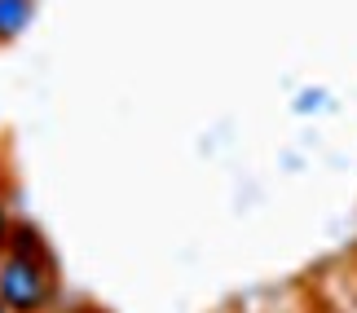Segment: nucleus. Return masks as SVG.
<instances>
[{"label": "nucleus", "instance_id": "nucleus-1", "mask_svg": "<svg viewBox=\"0 0 357 313\" xmlns=\"http://www.w3.org/2000/svg\"><path fill=\"white\" fill-rule=\"evenodd\" d=\"M53 287H58L53 265L0 256V305H5V313H45L53 305Z\"/></svg>", "mask_w": 357, "mask_h": 313}, {"label": "nucleus", "instance_id": "nucleus-2", "mask_svg": "<svg viewBox=\"0 0 357 313\" xmlns=\"http://www.w3.org/2000/svg\"><path fill=\"white\" fill-rule=\"evenodd\" d=\"M5 256L36 261V265H53V261H49V243H45V234H40V225H31V221H13V225H9Z\"/></svg>", "mask_w": 357, "mask_h": 313}, {"label": "nucleus", "instance_id": "nucleus-3", "mask_svg": "<svg viewBox=\"0 0 357 313\" xmlns=\"http://www.w3.org/2000/svg\"><path fill=\"white\" fill-rule=\"evenodd\" d=\"M36 22V0H0V45H13Z\"/></svg>", "mask_w": 357, "mask_h": 313}, {"label": "nucleus", "instance_id": "nucleus-4", "mask_svg": "<svg viewBox=\"0 0 357 313\" xmlns=\"http://www.w3.org/2000/svg\"><path fill=\"white\" fill-rule=\"evenodd\" d=\"M9 225H13V216L5 208V199H0V252H5V238H9Z\"/></svg>", "mask_w": 357, "mask_h": 313}, {"label": "nucleus", "instance_id": "nucleus-5", "mask_svg": "<svg viewBox=\"0 0 357 313\" xmlns=\"http://www.w3.org/2000/svg\"><path fill=\"white\" fill-rule=\"evenodd\" d=\"M66 313H106V309H98V305H75V309H66Z\"/></svg>", "mask_w": 357, "mask_h": 313}, {"label": "nucleus", "instance_id": "nucleus-6", "mask_svg": "<svg viewBox=\"0 0 357 313\" xmlns=\"http://www.w3.org/2000/svg\"><path fill=\"white\" fill-rule=\"evenodd\" d=\"M0 313H5V305H0Z\"/></svg>", "mask_w": 357, "mask_h": 313}]
</instances>
